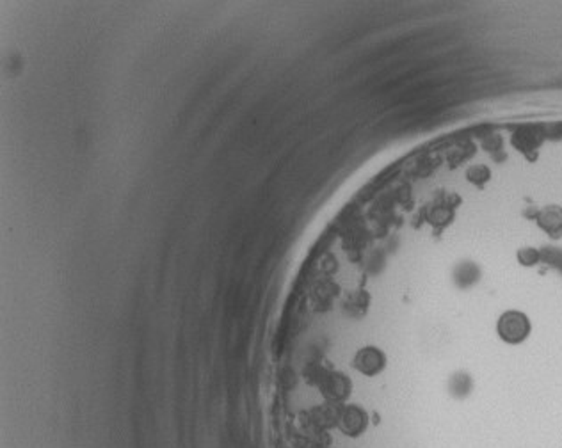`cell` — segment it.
Wrapping results in <instances>:
<instances>
[{
  "label": "cell",
  "mask_w": 562,
  "mask_h": 448,
  "mask_svg": "<svg viewBox=\"0 0 562 448\" xmlns=\"http://www.w3.org/2000/svg\"><path fill=\"white\" fill-rule=\"evenodd\" d=\"M539 260H541L539 251L534 249V247H522V249L518 251V261L522 265H525V267H532V265L539 264Z\"/></svg>",
  "instance_id": "4"
},
{
  "label": "cell",
  "mask_w": 562,
  "mask_h": 448,
  "mask_svg": "<svg viewBox=\"0 0 562 448\" xmlns=\"http://www.w3.org/2000/svg\"><path fill=\"white\" fill-rule=\"evenodd\" d=\"M353 367L367 377H375L386 368V354L377 347H363L354 354Z\"/></svg>",
  "instance_id": "2"
},
{
  "label": "cell",
  "mask_w": 562,
  "mask_h": 448,
  "mask_svg": "<svg viewBox=\"0 0 562 448\" xmlns=\"http://www.w3.org/2000/svg\"><path fill=\"white\" fill-rule=\"evenodd\" d=\"M496 333L500 338L509 346H518V343L525 342L530 334V320L525 313L516 312V310H509V312L502 313L496 324Z\"/></svg>",
  "instance_id": "1"
},
{
  "label": "cell",
  "mask_w": 562,
  "mask_h": 448,
  "mask_svg": "<svg viewBox=\"0 0 562 448\" xmlns=\"http://www.w3.org/2000/svg\"><path fill=\"white\" fill-rule=\"evenodd\" d=\"M537 224L550 237L562 235V208L561 206H546L537 213Z\"/></svg>",
  "instance_id": "3"
}]
</instances>
